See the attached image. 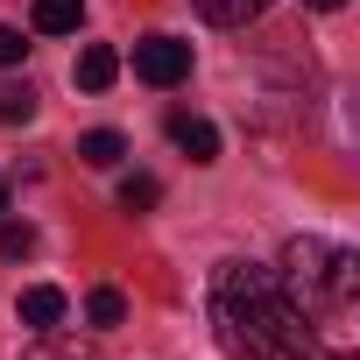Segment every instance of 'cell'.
I'll list each match as a JSON object with an SVG mask.
<instances>
[{"instance_id":"1","label":"cell","mask_w":360,"mask_h":360,"mask_svg":"<svg viewBox=\"0 0 360 360\" xmlns=\"http://www.w3.org/2000/svg\"><path fill=\"white\" fill-rule=\"evenodd\" d=\"M212 325L233 360H276L290 346H311V318L283 297L276 269H255V262L212 269Z\"/></svg>"},{"instance_id":"2","label":"cell","mask_w":360,"mask_h":360,"mask_svg":"<svg viewBox=\"0 0 360 360\" xmlns=\"http://www.w3.org/2000/svg\"><path fill=\"white\" fill-rule=\"evenodd\" d=\"M283 297L311 318V325H339L353 311V290H360V255L339 248V240H318V233H297L283 248V269H276Z\"/></svg>"},{"instance_id":"3","label":"cell","mask_w":360,"mask_h":360,"mask_svg":"<svg viewBox=\"0 0 360 360\" xmlns=\"http://www.w3.org/2000/svg\"><path fill=\"white\" fill-rule=\"evenodd\" d=\"M134 78L169 92V85H184L191 78V43H176V36H141L134 43Z\"/></svg>"},{"instance_id":"4","label":"cell","mask_w":360,"mask_h":360,"mask_svg":"<svg viewBox=\"0 0 360 360\" xmlns=\"http://www.w3.org/2000/svg\"><path fill=\"white\" fill-rule=\"evenodd\" d=\"M64 311H71V297H64L57 283H36V290H22V304H15V318H22L29 332H57Z\"/></svg>"},{"instance_id":"5","label":"cell","mask_w":360,"mask_h":360,"mask_svg":"<svg viewBox=\"0 0 360 360\" xmlns=\"http://www.w3.org/2000/svg\"><path fill=\"white\" fill-rule=\"evenodd\" d=\"M169 141L184 148L191 162H219V127L198 120V113H169Z\"/></svg>"},{"instance_id":"6","label":"cell","mask_w":360,"mask_h":360,"mask_svg":"<svg viewBox=\"0 0 360 360\" xmlns=\"http://www.w3.org/2000/svg\"><path fill=\"white\" fill-rule=\"evenodd\" d=\"M22 360H106L92 339H71V332H36Z\"/></svg>"},{"instance_id":"7","label":"cell","mask_w":360,"mask_h":360,"mask_svg":"<svg viewBox=\"0 0 360 360\" xmlns=\"http://www.w3.org/2000/svg\"><path fill=\"white\" fill-rule=\"evenodd\" d=\"M191 8H198L212 29H248V22L269 15V0H191Z\"/></svg>"},{"instance_id":"8","label":"cell","mask_w":360,"mask_h":360,"mask_svg":"<svg viewBox=\"0 0 360 360\" xmlns=\"http://www.w3.org/2000/svg\"><path fill=\"white\" fill-rule=\"evenodd\" d=\"M71 78H78V92H106V85L120 78V57H113L106 43H92V50H78V71H71Z\"/></svg>"},{"instance_id":"9","label":"cell","mask_w":360,"mask_h":360,"mask_svg":"<svg viewBox=\"0 0 360 360\" xmlns=\"http://www.w3.org/2000/svg\"><path fill=\"white\" fill-rule=\"evenodd\" d=\"M78 162H92V169H120V162H127V141H120L113 127H92V134L78 141Z\"/></svg>"},{"instance_id":"10","label":"cell","mask_w":360,"mask_h":360,"mask_svg":"<svg viewBox=\"0 0 360 360\" xmlns=\"http://www.w3.org/2000/svg\"><path fill=\"white\" fill-rule=\"evenodd\" d=\"M85 22V0H36V29L43 36H71Z\"/></svg>"},{"instance_id":"11","label":"cell","mask_w":360,"mask_h":360,"mask_svg":"<svg viewBox=\"0 0 360 360\" xmlns=\"http://www.w3.org/2000/svg\"><path fill=\"white\" fill-rule=\"evenodd\" d=\"M22 120H36V85L8 78V85H0V127H22Z\"/></svg>"},{"instance_id":"12","label":"cell","mask_w":360,"mask_h":360,"mask_svg":"<svg viewBox=\"0 0 360 360\" xmlns=\"http://www.w3.org/2000/svg\"><path fill=\"white\" fill-rule=\"evenodd\" d=\"M162 205V184H155V176H120V212H155Z\"/></svg>"},{"instance_id":"13","label":"cell","mask_w":360,"mask_h":360,"mask_svg":"<svg viewBox=\"0 0 360 360\" xmlns=\"http://www.w3.org/2000/svg\"><path fill=\"white\" fill-rule=\"evenodd\" d=\"M85 318H92V325H120V318H127V297H120V290H92V297H85Z\"/></svg>"},{"instance_id":"14","label":"cell","mask_w":360,"mask_h":360,"mask_svg":"<svg viewBox=\"0 0 360 360\" xmlns=\"http://www.w3.org/2000/svg\"><path fill=\"white\" fill-rule=\"evenodd\" d=\"M29 248H36V226H29V219H15V226H0V255H8V262H22Z\"/></svg>"},{"instance_id":"15","label":"cell","mask_w":360,"mask_h":360,"mask_svg":"<svg viewBox=\"0 0 360 360\" xmlns=\"http://www.w3.org/2000/svg\"><path fill=\"white\" fill-rule=\"evenodd\" d=\"M22 57H29V36L0 22V71H8V64H22Z\"/></svg>"},{"instance_id":"16","label":"cell","mask_w":360,"mask_h":360,"mask_svg":"<svg viewBox=\"0 0 360 360\" xmlns=\"http://www.w3.org/2000/svg\"><path fill=\"white\" fill-rule=\"evenodd\" d=\"M276 360H346V353H325V346L311 339V346H290V353H276Z\"/></svg>"},{"instance_id":"17","label":"cell","mask_w":360,"mask_h":360,"mask_svg":"<svg viewBox=\"0 0 360 360\" xmlns=\"http://www.w3.org/2000/svg\"><path fill=\"white\" fill-rule=\"evenodd\" d=\"M304 8H318V15H332V8H346V0H304Z\"/></svg>"},{"instance_id":"18","label":"cell","mask_w":360,"mask_h":360,"mask_svg":"<svg viewBox=\"0 0 360 360\" xmlns=\"http://www.w3.org/2000/svg\"><path fill=\"white\" fill-rule=\"evenodd\" d=\"M0 212H8V184H0Z\"/></svg>"}]
</instances>
